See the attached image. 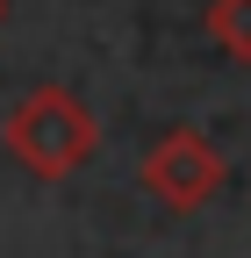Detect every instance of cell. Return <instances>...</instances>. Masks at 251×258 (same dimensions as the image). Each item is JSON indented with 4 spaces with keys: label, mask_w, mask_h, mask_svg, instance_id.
I'll return each instance as SVG.
<instances>
[{
    "label": "cell",
    "mask_w": 251,
    "mask_h": 258,
    "mask_svg": "<svg viewBox=\"0 0 251 258\" xmlns=\"http://www.w3.org/2000/svg\"><path fill=\"white\" fill-rule=\"evenodd\" d=\"M208 43L237 64H251V0H208Z\"/></svg>",
    "instance_id": "3"
},
{
    "label": "cell",
    "mask_w": 251,
    "mask_h": 258,
    "mask_svg": "<svg viewBox=\"0 0 251 258\" xmlns=\"http://www.w3.org/2000/svg\"><path fill=\"white\" fill-rule=\"evenodd\" d=\"M0 144H8V158H15L22 172L72 179L86 158L101 151V122H93V108L79 101L72 86H36V93H22V101L8 108Z\"/></svg>",
    "instance_id": "1"
},
{
    "label": "cell",
    "mask_w": 251,
    "mask_h": 258,
    "mask_svg": "<svg viewBox=\"0 0 251 258\" xmlns=\"http://www.w3.org/2000/svg\"><path fill=\"white\" fill-rule=\"evenodd\" d=\"M137 179H144V194H151V201H165L172 215H194V208H208L215 194H223L230 165H223V151H215V144L201 137V129L172 122L165 137H158V144L144 151Z\"/></svg>",
    "instance_id": "2"
},
{
    "label": "cell",
    "mask_w": 251,
    "mask_h": 258,
    "mask_svg": "<svg viewBox=\"0 0 251 258\" xmlns=\"http://www.w3.org/2000/svg\"><path fill=\"white\" fill-rule=\"evenodd\" d=\"M0 22H8V0H0Z\"/></svg>",
    "instance_id": "4"
}]
</instances>
